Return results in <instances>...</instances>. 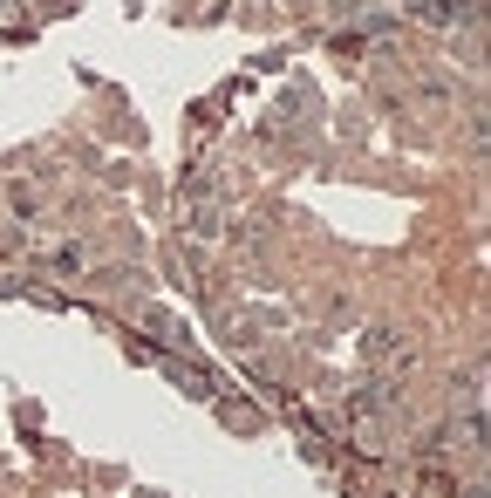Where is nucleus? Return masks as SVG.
Segmentation results:
<instances>
[{
	"instance_id": "obj_1",
	"label": "nucleus",
	"mask_w": 491,
	"mask_h": 498,
	"mask_svg": "<svg viewBox=\"0 0 491 498\" xmlns=\"http://www.w3.org/2000/svg\"><path fill=\"white\" fill-rule=\"evenodd\" d=\"M423 21H437V27H457V21H471V7H457V0H423Z\"/></svg>"
}]
</instances>
